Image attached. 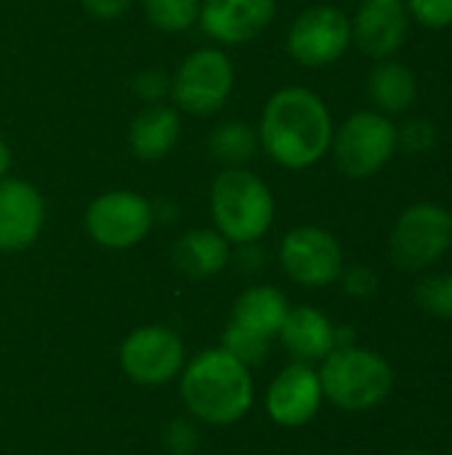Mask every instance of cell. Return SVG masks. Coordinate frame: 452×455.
<instances>
[{
  "instance_id": "cell-1",
  "label": "cell",
  "mask_w": 452,
  "mask_h": 455,
  "mask_svg": "<svg viewBox=\"0 0 452 455\" xmlns=\"http://www.w3.org/2000/svg\"><path fill=\"white\" fill-rule=\"evenodd\" d=\"M333 115L320 93L304 85L277 88L258 117V147L285 171H309L330 155Z\"/></svg>"
},
{
  "instance_id": "cell-2",
  "label": "cell",
  "mask_w": 452,
  "mask_h": 455,
  "mask_svg": "<svg viewBox=\"0 0 452 455\" xmlns=\"http://www.w3.org/2000/svg\"><path fill=\"white\" fill-rule=\"evenodd\" d=\"M253 395L250 368L224 349H205L181 371V400L200 424H237L253 408Z\"/></svg>"
},
{
  "instance_id": "cell-3",
  "label": "cell",
  "mask_w": 452,
  "mask_h": 455,
  "mask_svg": "<svg viewBox=\"0 0 452 455\" xmlns=\"http://www.w3.org/2000/svg\"><path fill=\"white\" fill-rule=\"evenodd\" d=\"M208 205L213 229L237 248L264 240L277 216V200L269 184L248 165L221 168L210 181Z\"/></svg>"
},
{
  "instance_id": "cell-4",
  "label": "cell",
  "mask_w": 452,
  "mask_h": 455,
  "mask_svg": "<svg viewBox=\"0 0 452 455\" xmlns=\"http://www.w3.org/2000/svg\"><path fill=\"white\" fill-rule=\"evenodd\" d=\"M320 373L322 395L338 405L341 411H370L381 405L392 387H394V373L392 365L362 347H336L325 360Z\"/></svg>"
},
{
  "instance_id": "cell-5",
  "label": "cell",
  "mask_w": 452,
  "mask_h": 455,
  "mask_svg": "<svg viewBox=\"0 0 452 455\" xmlns=\"http://www.w3.org/2000/svg\"><path fill=\"white\" fill-rule=\"evenodd\" d=\"M400 152L397 147V123L394 117L378 109L352 112L333 131L330 157L341 176L352 181H365L378 176Z\"/></svg>"
},
{
  "instance_id": "cell-6",
  "label": "cell",
  "mask_w": 452,
  "mask_h": 455,
  "mask_svg": "<svg viewBox=\"0 0 452 455\" xmlns=\"http://www.w3.org/2000/svg\"><path fill=\"white\" fill-rule=\"evenodd\" d=\"M237 69L218 45L189 51L170 75V104L178 112L208 117L216 115L234 93Z\"/></svg>"
},
{
  "instance_id": "cell-7",
  "label": "cell",
  "mask_w": 452,
  "mask_h": 455,
  "mask_svg": "<svg viewBox=\"0 0 452 455\" xmlns=\"http://www.w3.org/2000/svg\"><path fill=\"white\" fill-rule=\"evenodd\" d=\"M452 248V213L440 203L408 205L389 235V259L402 272H424Z\"/></svg>"
},
{
  "instance_id": "cell-8",
  "label": "cell",
  "mask_w": 452,
  "mask_h": 455,
  "mask_svg": "<svg viewBox=\"0 0 452 455\" xmlns=\"http://www.w3.org/2000/svg\"><path fill=\"white\" fill-rule=\"evenodd\" d=\"M288 56L306 69H325L352 48V16L330 3L304 8L285 35Z\"/></svg>"
},
{
  "instance_id": "cell-9",
  "label": "cell",
  "mask_w": 452,
  "mask_h": 455,
  "mask_svg": "<svg viewBox=\"0 0 452 455\" xmlns=\"http://www.w3.org/2000/svg\"><path fill=\"white\" fill-rule=\"evenodd\" d=\"M88 237L109 251H128L147 240L155 227V203L131 189H109L85 208Z\"/></svg>"
},
{
  "instance_id": "cell-10",
  "label": "cell",
  "mask_w": 452,
  "mask_h": 455,
  "mask_svg": "<svg viewBox=\"0 0 452 455\" xmlns=\"http://www.w3.org/2000/svg\"><path fill=\"white\" fill-rule=\"evenodd\" d=\"M277 256L282 272L304 288L333 285L344 272V248L338 237L314 224L285 232Z\"/></svg>"
},
{
  "instance_id": "cell-11",
  "label": "cell",
  "mask_w": 452,
  "mask_h": 455,
  "mask_svg": "<svg viewBox=\"0 0 452 455\" xmlns=\"http://www.w3.org/2000/svg\"><path fill=\"white\" fill-rule=\"evenodd\" d=\"M120 368L141 387L168 384L184 371V341L168 325L136 328L120 347Z\"/></svg>"
},
{
  "instance_id": "cell-12",
  "label": "cell",
  "mask_w": 452,
  "mask_h": 455,
  "mask_svg": "<svg viewBox=\"0 0 452 455\" xmlns=\"http://www.w3.org/2000/svg\"><path fill=\"white\" fill-rule=\"evenodd\" d=\"M277 16V0H202L197 27L218 45H248L261 37Z\"/></svg>"
},
{
  "instance_id": "cell-13",
  "label": "cell",
  "mask_w": 452,
  "mask_h": 455,
  "mask_svg": "<svg viewBox=\"0 0 452 455\" xmlns=\"http://www.w3.org/2000/svg\"><path fill=\"white\" fill-rule=\"evenodd\" d=\"M408 32L410 13L405 0H360L352 16V45L373 61L397 56Z\"/></svg>"
},
{
  "instance_id": "cell-14",
  "label": "cell",
  "mask_w": 452,
  "mask_h": 455,
  "mask_svg": "<svg viewBox=\"0 0 452 455\" xmlns=\"http://www.w3.org/2000/svg\"><path fill=\"white\" fill-rule=\"evenodd\" d=\"M45 227L43 192L16 176L0 179V253H21Z\"/></svg>"
},
{
  "instance_id": "cell-15",
  "label": "cell",
  "mask_w": 452,
  "mask_h": 455,
  "mask_svg": "<svg viewBox=\"0 0 452 455\" xmlns=\"http://www.w3.org/2000/svg\"><path fill=\"white\" fill-rule=\"evenodd\" d=\"M322 397L320 373L306 363H293L269 384L266 413L274 424L296 429L320 413Z\"/></svg>"
},
{
  "instance_id": "cell-16",
  "label": "cell",
  "mask_w": 452,
  "mask_h": 455,
  "mask_svg": "<svg viewBox=\"0 0 452 455\" xmlns=\"http://www.w3.org/2000/svg\"><path fill=\"white\" fill-rule=\"evenodd\" d=\"M181 139V112L168 104H144L128 128V149L136 160L155 163L173 152Z\"/></svg>"
},
{
  "instance_id": "cell-17",
  "label": "cell",
  "mask_w": 452,
  "mask_h": 455,
  "mask_svg": "<svg viewBox=\"0 0 452 455\" xmlns=\"http://www.w3.org/2000/svg\"><path fill=\"white\" fill-rule=\"evenodd\" d=\"M277 339L296 357V363L309 365V363L325 360L336 349V325L320 309L301 304V307L288 309V317Z\"/></svg>"
},
{
  "instance_id": "cell-18",
  "label": "cell",
  "mask_w": 452,
  "mask_h": 455,
  "mask_svg": "<svg viewBox=\"0 0 452 455\" xmlns=\"http://www.w3.org/2000/svg\"><path fill=\"white\" fill-rule=\"evenodd\" d=\"M173 267L189 280H208L226 269L232 243L216 229H186L170 248Z\"/></svg>"
},
{
  "instance_id": "cell-19",
  "label": "cell",
  "mask_w": 452,
  "mask_h": 455,
  "mask_svg": "<svg viewBox=\"0 0 452 455\" xmlns=\"http://www.w3.org/2000/svg\"><path fill=\"white\" fill-rule=\"evenodd\" d=\"M365 91H368L373 109L389 117H397V115H405L416 104L418 77L405 61L392 56V59H381L373 64L365 80Z\"/></svg>"
},
{
  "instance_id": "cell-20",
  "label": "cell",
  "mask_w": 452,
  "mask_h": 455,
  "mask_svg": "<svg viewBox=\"0 0 452 455\" xmlns=\"http://www.w3.org/2000/svg\"><path fill=\"white\" fill-rule=\"evenodd\" d=\"M288 309H290V304L282 291H277L274 285H253L237 296L229 323L272 341V339H277V333L288 317Z\"/></svg>"
},
{
  "instance_id": "cell-21",
  "label": "cell",
  "mask_w": 452,
  "mask_h": 455,
  "mask_svg": "<svg viewBox=\"0 0 452 455\" xmlns=\"http://www.w3.org/2000/svg\"><path fill=\"white\" fill-rule=\"evenodd\" d=\"M258 133L256 125L245 120H224L208 133V152L224 168L248 165L258 152Z\"/></svg>"
},
{
  "instance_id": "cell-22",
  "label": "cell",
  "mask_w": 452,
  "mask_h": 455,
  "mask_svg": "<svg viewBox=\"0 0 452 455\" xmlns=\"http://www.w3.org/2000/svg\"><path fill=\"white\" fill-rule=\"evenodd\" d=\"M202 0H141L147 21L160 32H186L197 24Z\"/></svg>"
},
{
  "instance_id": "cell-23",
  "label": "cell",
  "mask_w": 452,
  "mask_h": 455,
  "mask_svg": "<svg viewBox=\"0 0 452 455\" xmlns=\"http://www.w3.org/2000/svg\"><path fill=\"white\" fill-rule=\"evenodd\" d=\"M269 347H272L269 339H264L258 333H250V331H245V328H240L234 323L226 325L224 339H221V349L229 352L234 360H240L248 368L250 365H261L269 357Z\"/></svg>"
},
{
  "instance_id": "cell-24",
  "label": "cell",
  "mask_w": 452,
  "mask_h": 455,
  "mask_svg": "<svg viewBox=\"0 0 452 455\" xmlns=\"http://www.w3.org/2000/svg\"><path fill=\"white\" fill-rule=\"evenodd\" d=\"M416 304L440 320H452V272L429 275L416 285Z\"/></svg>"
},
{
  "instance_id": "cell-25",
  "label": "cell",
  "mask_w": 452,
  "mask_h": 455,
  "mask_svg": "<svg viewBox=\"0 0 452 455\" xmlns=\"http://www.w3.org/2000/svg\"><path fill=\"white\" fill-rule=\"evenodd\" d=\"M440 131L429 117H408L397 125V147L405 155H426L437 147Z\"/></svg>"
},
{
  "instance_id": "cell-26",
  "label": "cell",
  "mask_w": 452,
  "mask_h": 455,
  "mask_svg": "<svg viewBox=\"0 0 452 455\" xmlns=\"http://www.w3.org/2000/svg\"><path fill=\"white\" fill-rule=\"evenodd\" d=\"M410 21L424 29H448L452 27V0H405Z\"/></svg>"
},
{
  "instance_id": "cell-27",
  "label": "cell",
  "mask_w": 452,
  "mask_h": 455,
  "mask_svg": "<svg viewBox=\"0 0 452 455\" xmlns=\"http://www.w3.org/2000/svg\"><path fill=\"white\" fill-rule=\"evenodd\" d=\"M163 443L165 451L170 455H194L200 445V432H197V421L189 419H173L165 432H163Z\"/></svg>"
},
{
  "instance_id": "cell-28",
  "label": "cell",
  "mask_w": 452,
  "mask_h": 455,
  "mask_svg": "<svg viewBox=\"0 0 452 455\" xmlns=\"http://www.w3.org/2000/svg\"><path fill=\"white\" fill-rule=\"evenodd\" d=\"M133 93L139 101L144 104H160L170 96V77L163 69H141L133 83H131Z\"/></svg>"
},
{
  "instance_id": "cell-29",
  "label": "cell",
  "mask_w": 452,
  "mask_h": 455,
  "mask_svg": "<svg viewBox=\"0 0 452 455\" xmlns=\"http://www.w3.org/2000/svg\"><path fill=\"white\" fill-rule=\"evenodd\" d=\"M338 280H344V291L352 299H370L378 291V275L370 267H362V264L349 267V269L344 267Z\"/></svg>"
},
{
  "instance_id": "cell-30",
  "label": "cell",
  "mask_w": 452,
  "mask_h": 455,
  "mask_svg": "<svg viewBox=\"0 0 452 455\" xmlns=\"http://www.w3.org/2000/svg\"><path fill=\"white\" fill-rule=\"evenodd\" d=\"M133 0H80L83 11L96 21H115L131 11Z\"/></svg>"
},
{
  "instance_id": "cell-31",
  "label": "cell",
  "mask_w": 452,
  "mask_h": 455,
  "mask_svg": "<svg viewBox=\"0 0 452 455\" xmlns=\"http://www.w3.org/2000/svg\"><path fill=\"white\" fill-rule=\"evenodd\" d=\"M8 171H11V149H8V144L0 139V179H5Z\"/></svg>"
},
{
  "instance_id": "cell-32",
  "label": "cell",
  "mask_w": 452,
  "mask_h": 455,
  "mask_svg": "<svg viewBox=\"0 0 452 455\" xmlns=\"http://www.w3.org/2000/svg\"><path fill=\"white\" fill-rule=\"evenodd\" d=\"M402 455H424V453H418V451H408V453H402Z\"/></svg>"
}]
</instances>
